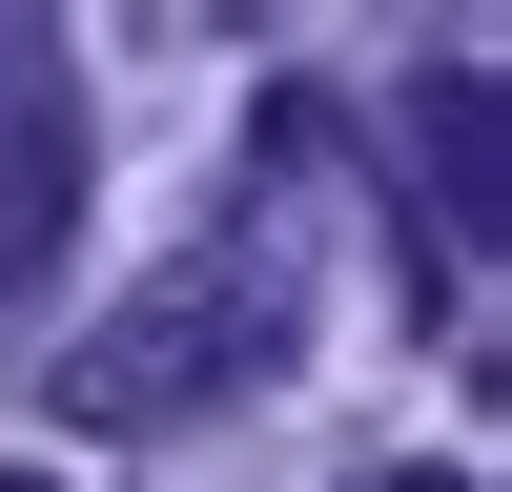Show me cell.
<instances>
[{
    "label": "cell",
    "mask_w": 512,
    "mask_h": 492,
    "mask_svg": "<svg viewBox=\"0 0 512 492\" xmlns=\"http://www.w3.org/2000/svg\"><path fill=\"white\" fill-rule=\"evenodd\" d=\"M287 349H308V287H287L267 226H226V246H185V267H144L41 390H62V431H185V410L267 390Z\"/></svg>",
    "instance_id": "cell-1"
},
{
    "label": "cell",
    "mask_w": 512,
    "mask_h": 492,
    "mask_svg": "<svg viewBox=\"0 0 512 492\" xmlns=\"http://www.w3.org/2000/svg\"><path fill=\"white\" fill-rule=\"evenodd\" d=\"M0 492H62V472H0Z\"/></svg>",
    "instance_id": "cell-5"
},
{
    "label": "cell",
    "mask_w": 512,
    "mask_h": 492,
    "mask_svg": "<svg viewBox=\"0 0 512 492\" xmlns=\"http://www.w3.org/2000/svg\"><path fill=\"white\" fill-rule=\"evenodd\" d=\"M369 492H472V472H369Z\"/></svg>",
    "instance_id": "cell-4"
},
{
    "label": "cell",
    "mask_w": 512,
    "mask_h": 492,
    "mask_svg": "<svg viewBox=\"0 0 512 492\" xmlns=\"http://www.w3.org/2000/svg\"><path fill=\"white\" fill-rule=\"evenodd\" d=\"M410 123H431V185H451V246H492L512 205H492V62H431L410 82Z\"/></svg>",
    "instance_id": "cell-3"
},
{
    "label": "cell",
    "mask_w": 512,
    "mask_h": 492,
    "mask_svg": "<svg viewBox=\"0 0 512 492\" xmlns=\"http://www.w3.org/2000/svg\"><path fill=\"white\" fill-rule=\"evenodd\" d=\"M82 246V82L41 21H0V287H41Z\"/></svg>",
    "instance_id": "cell-2"
}]
</instances>
